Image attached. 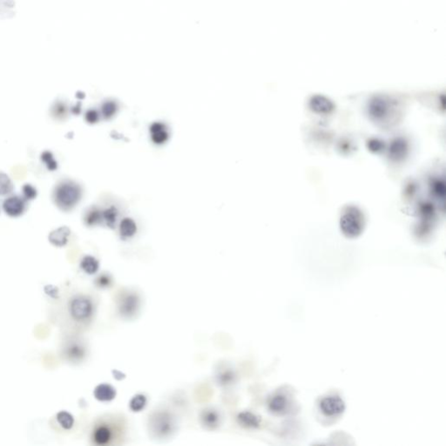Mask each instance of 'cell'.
<instances>
[{
	"label": "cell",
	"mask_w": 446,
	"mask_h": 446,
	"mask_svg": "<svg viewBox=\"0 0 446 446\" xmlns=\"http://www.w3.org/2000/svg\"><path fill=\"white\" fill-rule=\"evenodd\" d=\"M94 396L99 401L108 402L114 399V397H116V390L110 384L102 383L96 387L94 390Z\"/></svg>",
	"instance_id": "cell-11"
},
{
	"label": "cell",
	"mask_w": 446,
	"mask_h": 446,
	"mask_svg": "<svg viewBox=\"0 0 446 446\" xmlns=\"http://www.w3.org/2000/svg\"><path fill=\"white\" fill-rule=\"evenodd\" d=\"M69 228L67 227H60L56 230L52 232L49 235V241L55 246H64L67 242V239L70 235Z\"/></svg>",
	"instance_id": "cell-13"
},
{
	"label": "cell",
	"mask_w": 446,
	"mask_h": 446,
	"mask_svg": "<svg viewBox=\"0 0 446 446\" xmlns=\"http://www.w3.org/2000/svg\"><path fill=\"white\" fill-rule=\"evenodd\" d=\"M118 215L119 212L115 207H110V208H106L104 211H102V220L103 222H105L106 226L110 228H114L118 219Z\"/></svg>",
	"instance_id": "cell-17"
},
{
	"label": "cell",
	"mask_w": 446,
	"mask_h": 446,
	"mask_svg": "<svg viewBox=\"0 0 446 446\" xmlns=\"http://www.w3.org/2000/svg\"><path fill=\"white\" fill-rule=\"evenodd\" d=\"M97 283H98L99 287H109L110 284H111V278L108 275H106V274H103V275L98 278Z\"/></svg>",
	"instance_id": "cell-27"
},
{
	"label": "cell",
	"mask_w": 446,
	"mask_h": 446,
	"mask_svg": "<svg viewBox=\"0 0 446 446\" xmlns=\"http://www.w3.org/2000/svg\"><path fill=\"white\" fill-rule=\"evenodd\" d=\"M117 109H118V107L114 102H106L105 104H103L102 107H101V114H102L103 118L106 119H111L115 115Z\"/></svg>",
	"instance_id": "cell-21"
},
{
	"label": "cell",
	"mask_w": 446,
	"mask_h": 446,
	"mask_svg": "<svg viewBox=\"0 0 446 446\" xmlns=\"http://www.w3.org/2000/svg\"><path fill=\"white\" fill-rule=\"evenodd\" d=\"M22 192H23V197L27 201H31V200L36 198V189L31 184H25L22 187Z\"/></svg>",
	"instance_id": "cell-23"
},
{
	"label": "cell",
	"mask_w": 446,
	"mask_h": 446,
	"mask_svg": "<svg viewBox=\"0 0 446 446\" xmlns=\"http://www.w3.org/2000/svg\"><path fill=\"white\" fill-rule=\"evenodd\" d=\"M86 120L90 124H93L99 120V113L95 110H89L86 112Z\"/></svg>",
	"instance_id": "cell-26"
},
{
	"label": "cell",
	"mask_w": 446,
	"mask_h": 446,
	"mask_svg": "<svg viewBox=\"0 0 446 446\" xmlns=\"http://www.w3.org/2000/svg\"><path fill=\"white\" fill-rule=\"evenodd\" d=\"M234 380V374L232 371H224L222 373L220 374L218 377V382L221 384H228Z\"/></svg>",
	"instance_id": "cell-25"
},
{
	"label": "cell",
	"mask_w": 446,
	"mask_h": 446,
	"mask_svg": "<svg viewBox=\"0 0 446 446\" xmlns=\"http://www.w3.org/2000/svg\"><path fill=\"white\" fill-rule=\"evenodd\" d=\"M65 356L72 362H80L86 355V348L80 341H71L64 349Z\"/></svg>",
	"instance_id": "cell-8"
},
{
	"label": "cell",
	"mask_w": 446,
	"mask_h": 446,
	"mask_svg": "<svg viewBox=\"0 0 446 446\" xmlns=\"http://www.w3.org/2000/svg\"><path fill=\"white\" fill-rule=\"evenodd\" d=\"M150 132L153 141L157 145H162L169 139V132L167 130V126L163 123H153L150 126Z\"/></svg>",
	"instance_id": "cell-9"
},
{
	"label": "cell",
	"mask_w": 446,
	"mask_h": 446,
	"mask_svg": "<svg viewBox=\"0 0 446 446\" xmlns=\"http://www.w3.org/2000/svg\"><path fill=\"white\" fill-rule=\"evenodd\" d=\"M66 319L74 328L86 327L93 320L95 313V304L93 298L82 293L70 298L66 304Z\"/></svg>",
	"instance_id": "cell-1"
},
{
	"label": "cell",
	"mask_w": 446,
	"mask_h": 446,
	"mask_svg": "<svg viewBox=\"0 0 446 446\" xmlns=\"http://www.w3.org/2000/svg\"><path fill=\"white\" fill-rule=\"evenodd\" d=\"M287 405V398L283 395H275L268 402V409L274 414H281L284 412Z\"/></svg>",
	"instance_id": "cell-14"
},
{
	"label": "cell",
	"mask_w": 446,
	"mask_h": 446,
	"mask_svg": "<svg viewBox=\"0 0 446 446\" xmlns=\"http://www.w3.org/2000/svg\"><path fill=\"white\" fill-rule=\"evenodd\" d=\"M237 419L240 424L247 428H257L261 423L260 417L249 411H244L239 414Z\"/></svg>",
	"instance_id": "cell-15"
},
{
	"label": "cell",
	"mask_w": 446,
	"mask_h": 446,
	"mask_svg": "<svg viewBox=\"0 0 446 446\" xmlns=\"http://www.w3.org/2000/svg\"><path fill=\"white\" fill-rule=\"evenodd\" d=\"M85 224L88 227H93L95 225L99 224L102 222V211H100L99 208H91L86 212L84 216Z\"/></svg>",
	"instance_id": "cell-16"
},
{
	"label": "cell",
	"mask_w": 446,
	"mask_h": 446,
	"mask_svg": "<svg viewBox=\"0 0 446 446\" xmlns=\"http://www.w3.org/2000/svg\"><path fill=\"white\" fill-rule=\"evenodd\" d=\"M176 420L168 411H157L149 419V430L153 436L164 438L176 430Z\"/></svg>",
	"instance_id": "cell-4"
},
{
	"label": "cell",
	"mask_w": 446,
	"mask_h": 446,
	"mask_svg": "<svg viewBox=\"0 0 446 446\" xmlns=\"http://www.w3.org/2000/svg\"><path fill=\"white\" fill-rule=\"evenodd\" d=\"M145 405H146V397L142 394H138L134 396L129 403L130 409L134 412H139L140 410H144Z\"/></svg>",
	"instance_id": "cell-20"
},
{
	"label": "cell",
	"mask_w": 446,
	"mask_h": 446,
	"mask_svg": "<svg viewBox=\"0 0 446 446\" xmlns=\"http://www.w3.org/2000/svg\"><path fill=\"white\" fill-rule=\"evenodd\" d=\"M14 183L6 173L0 171V195H7L14 191Z\"/></svg>",
	"instance_id": "cell-19"
},
{
	"label": "cell",
	"mask_w": 446,
	"mask_h": 446,
	"mask_svg": "<svg viewBox=\"0 0 446 446\" xmlns=\"http://www.w3.org/2000/svg\"><path fill=\"white\" fill-rule=\"evenodd\" d=\"M201 421H202V425H204L206 428L214 430L219 426L220 421H221V416H220L218 411H216L214 409H206L202 412Z\"/></svg>",
	"instance_id": "cell-10"
},
{
	"label": "cell",
	"mask_w": 446,
	"mask_h": 446,
	"mask_svg": "<svg viewBox=\"0 0 446 446\" xmlns=\"http://www.w3.org/2000/svg\"><path fill=\"white\" fill-rule=\"evenodd\" d=\"M58 418H59L60 423L62 424V426L65 427L66 429L71 428L73 424V416L66 412H60L58 415Z\"/></svg>",
	"instance_id": "cell-24"
},
{
	"label": "cell",
	"mask_w": 446,
	"mask_h": 446,
	"mask_svg": "<svg viewBox=\"0 0 446 446\" xmlns=\"http://www.w3.org/2000/svg\"><path fill=\"white\" fill-rule=\"evenodd\" d=\"M319 407L321 411L325 416H335L344 412L345 410V403L340 397L330 396L321 400Z\"/></svg>",
	"instance_id": "cell-7"
},
{
	"label": "cell",
	"mask_w": 446,
	"mask_h": 446,
	"mask_svg": "<svg viewBox=\"0 0 446 446\" xmlns=\"http://www.w3.org/2000/svg\"><path fill=\"white\" fill-rule=\"evenodd\" d=\"M41 161L47 166V169L51 170V171H53V170H55L58 168V163L54 160L53 154L50 152V151H45V152H43V154L41 155Z\"/></svg>",
	"instance_id": "cell-22"
},
{
	"label": "cell",
	"mask_w": 446,
	"mask_h": 446,
	"mask_svg": "<svg viewBox=\"0 0 446 446\" xmlns=\"http://www.w3.org/2000/svg\"><path fill=\"white\" fill-rule=\"evenodd\" d=\"M82 197V188L70 179H64L57 183L53 191V201L61 211H71Z\"/></svg>",
	"instance_id": "cell-3"
},
{
	"label": "cell",
	"mask_w": 446,
	"mask_h": 446,
	"mask_svg": "<svg viewBox=\"0 0 446 446\" xmlns=\"http://www.w3.org/2000/svg\"><path fill=\"white\" fill-rule=\"evenodd\" d=\"M139 298L138 294L127 292L120 295L118 301L119 314L125 318H131L135 316L139 308Z\"/></svg>",
	"instance_id": "cell-5"
},
{
	"label": "cell",
	"mask_w": 446,
	"mask_h": 446,
	"mask_svg": "<svg viewBox=\"0 0 446 446\" xmlns=\"http://www.w3.org/2000/svg\"><path fill=\"white\" fill-rule=\"evenodd\" d=\"M80 267L87 274H94L99 269V261L91 255H86L83 258Z\"/></svg>",
	"instance_id": "cell-18"
},
{
	"label": "cell",
	"mask_w": 446,
	"mask_h": 446,
	"mask_svg": "<svg viewBox=\"0 0 446 446\" xmlns=\"http://www.w3.org/2000/svg\"><path fill=\"white\" fill-rule=\"evenodd\" d=\"M4 211L11 217H18L27 210V201L23 196L15 195L5 199L2 204Z\"/></svg>",
	"instance_id": "cell-6"
},
{
	"label": "cell",
	"mask_w": 446,
	"mask_h": 446,
	"mask_svg": "<svg viewBox=\"0 0 446 446\" xmlns=\"http://www.w3.org/2000/svg\"><path fill=\"white\" fill-rule=\"evenodd\" d=\"M124 424L116 417L101 418L94 424L91 438L96 445H111L117 443L124 434Z\"/></svg>",
	"instance_id": "cell-2"
},
{
	"label": "cell",
	"mask_w": 446,
	"mask_h": 446,
	"mask_svg": "<svg viewBox=\"0 0 446 446\" xmlns=\"http://www.w3.org/2000/svg\"><path fill=\"white\" fill-rule=\"evenodd\" d=\"M137 232V225L131 218H124L119 224V235L122 240L131 238Z\"/></svg>",
	"instance_id": "cell-12"
}]
</instances>
